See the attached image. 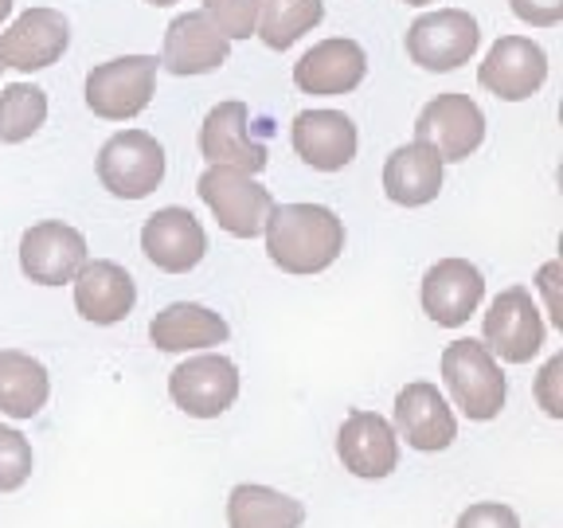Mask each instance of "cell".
I'll return each mask as SVG.
<instances>
[{
    "label": "cell",
    "instance_id": "6da1fadb",
    "mask_svg": "<svg viewBox=\"0 0 563 528\" xmlns=\"http://www.w3.org/2000/svg\"><path fill=\"white\" fill-rule=\"evenodd\" d=\"M263 231L266 255L286 274H321L344 251V223L325 204H282Z\"/></svg>",
    "mask_w": 563,
    "mask_h": 528
},
{
    "label": "cell",
    "instance_id": "7a4b0ae2",
    "mask_svg": "<svg viewBox=\"0 0 563 528\" xmlns=\"http://www.w3.org/2000/svg\"><path fill=\"white\" fill-rule=\"evenodd\" d=\"M442 380L462 415L474 422H489L505 407V372L482 341H450L442 349Z\"/></svg>",
    "mask_w": 563,
    "mask_h": 528
},
{
    "label": "cell",
    "instance_id": "3957f363",
    "mask_svg": "<svg viewBox=\"0 0 563 528\" xmlns=\"http://www.w3.org/2000/svg\"><path fill=\"white\" fill-rule=\"evenodd\" d=\"M196 193H200V200L208 204L216 223L235 239L263 235L266 220H271V211H274V196L266 193L251 173L231 168V165L203 168Z\"/></svg>",
    "mask_w": 563,
    "mask_h": 528
},
{
    "label": "cell",
    "instance_id": "277c9868",
    "mask_svg": "<svg viewBox=\"0 0 563 528\" xmlns=\"http://www.w3.org/2000/svg\"><path fill=\"white\" fill-rule=\"evenodd\" d=\"M98 180L118 200H145L165 180V150L145 130H122L98 153Z\"/></svg>",
    "mask_w": 563,
    "mask_h": 528
},
{
    "label": "cell",
    "instance_id": "5b68a950",
    "mask_svg": "<svg viewBox=\"0 0 563 528\" xmlns=\"http://www.w3.org/2000/svg\"><path fill=\"white\" fill-rule=\"evenodd\" d=\"M157 67L153 55H122V59L98 63L87 75V106L95 118L106 122H130L153 102L157 90Z\"/></svg>",
    "mask_w": 563,
    "mask_h": 528
},
{
    "label": "cell",
    "instance_id": "8992f818",
    "mask_svg": "<svg viewBox=\"0 0 563 528\" xmlns=\"http://www.w3.org/2000/svg\"><path fill=\"white\" fill-rule=\"evenodd\" d=\"M415 141L427 145L442 165L466 161L482 150L485 114L470 95H439L415 118Z\"/></svg>",
    "mask_w": 563,
    "mask_h": 528
},
{
    "label": "cell",
    "instance_id": "52a82bcc",
    "mask_svg": "<svg viewBox=\"0 0 563 528\" xmlns=\"http://www.w3.org/2000/svg\"><path fill=\"white\" fill-rule=\"evenodd\" d=\"M482 333L493 356H501L505 364H528L544 349V317H540L537 298L525 286L501 290L485 314Z\"/></svg>",
    "mask_w": 563,
    "mask_h": 528
},
{
    "label": "cell",
    "instance_id": "ba28073f",
    "mask_svg": "<svg viewBox=\"0 0 563 528\" xmlns=\"http://www.w3.org/2000/svg\"><path fill=\"white\" fill-rule=\"evenodd\" d=\"M477 44H482V28L462 9L427 12L407 28V55L422 70H457L474 59Z\"/></svg>",
    "mask_w": 563,
    "mask_h": 528
},
{
    "label": "cell",
    "instance_id": "9c48e42d",
    "mask_svg": "<svg viewBox=\"0 0 563 528\" xmlns=\"http://www.w3.org/2000/svg\"><path fill=\"white\" fill-rule=\"evenodd\" d=\"M168 396L192 419H220L239 399V369L220 352H203L168 372Z\"/></svg>",
    "mask_w": 563,
    "mask_h": 528
},
{
    "label": "cell",
    "instance_id": "30bf717a",
    "mask_svg": "<svg viewBox=\"0 0 563 528\" xmlns=\"http://www.w3.org/2000/svg\"><path fill=\"white\" fill-rule=\"evenodd\" d=\"M477 82L505 102H525L548 82V52L528 35H501L477 67Z\"/></svg>",
    "mask_w": 563,
    "mask_h": 528
},
{
    "label": "cell",
    "instance_id": "8fae6325",
    "mask_svg": "<svg viewBox=\"0 0 563 528\" xmlns=\"http://www.w3.org/2000/svg\"><path fill=\"white\" fill-rule=\"evenodd\" d=\"M87 266V239L70 223L44 220L20 239V271L40 286H63Z\"/></svg>",
    "mask_w": 563,
    "mask_h": 528
},
{
    "label": "cell",
    "instance_id": "7c38bea8",
    "mask_svg": "<svg viewBox=\"0 0 563 528\" xmlns=\"http://www.w3.org/2000/svg\"><path fill=\"white\" fill-rule=\"evenodd\" d=\"M70 44V24L55 9H27L0 32V67L44 70L63 59Z\"/></svg>",
    "mask_w": 563,
    "mask_h": 528
},
{
    "label": "cell",
    "instance_id": "4fadbf2b",
    "mask_svg": "<svg viewBox=\"0 0 563 528\" xmlns=\"http://www.w3.org/2000/svg\"><path fill=\"white\" fill-rule=\"evenodd\" d=\"M364 75H368V55L356 40H344V35L321 40L294 63V82L301 95H352L364 82Z\"/></svg>",
    "mask_w": 563,
    "mask_h": 528
},
{
    "label": "cell",
    "instance_id": "5bb4252c",
    "mask_svg": "<svg viewBox=\"0 0 563 528\" xmlns=\"http://www.w3.org/2000/svg\"><path fill=\"white\" fill-rule=\"evenodd\" d=\"M200 153L208 165H231L258 176L266 168V145L251 138V110L243 102L211 106L200 125Z\"/></svg>",
    "mask_w": 563,
    "mask_h": 528
},
{
    "label": "cell",
    "instance_id": "9a60e30c",
    "mask_svg": "<svg viewBox=\"0 0 563 528\" xmlns=\"http://www.w3.org/2000/svg\"><path fill=\"white\" fill-rule=\"evenodd\" d=\"M141 251L157 271L188 274L200 266L203 251H208V235L188 208H161L141 228Z\"/></svg>",
    "mask_w": 563,
    "mask_h": 528
},
{
    "label": "cell",
    "instance_id": "2e32d148",
    "mask_svg": "<svg viewBox=\"0 0 563 528\" xmlns=\"http://www.w3.org/2000/svg\"><path fill=\"white\" fill-rule=\"evenodd\" d=\"M231 55V40L211 24L203 12H180L173 24L165 28V52H161V67L168 75H211L220 70Z\"/></svg>",
    "mask_w": 563,
    "mask_h": 528
},
{
    "label": "cell",
    "instance_id": "e0dca14e",
    "mask_svg": "<svg viewBox=\"0 0 563 528\" xmlns=\"http://www.w3.org/2000/svg\"><path fill=\"white\" fill-rule=\"evenodd\" d=\"M485 298V278L466 258H442L422 274V309L446 329L466 326Z\"/></svg>",
    "mask_w": 563,
    "mask_h": 528
},
{
    "label": "cell",
    "instance_id": "ac0fdd59",
    "mask_svg": "<svg viewBox=\"0 0 563 528\" xmlns=\"http://www.w3.org/2000/svg\"><path fill=\"white\" fill-rule=\"evenodd\" d=\"M336 458L356 477H387L399 466V439L396 427L376 411H352L336 431Z\"/></svg>",
    "mask_w": 563,
    "mask_h": 528
},
{
    "label": "cell",
    "instance_id": "d6986e66",
    "mask_svg": "<svg viewBox=\"0 0 563 528\" xmlns=\"http://www.w3.org/2000/svg\"><path fill=\"white\" fill-rule=\"evenodd\" d=\"M294 153L317 173H341L356 157V122L341 110H301L294 118Z\"/></svg>",
    "mask_w": 563,
    "mask_h": 528
},
{
    "label": "cell",
    "instance_id": "ffe728a7",
    "mask_svg": "<svg viewBox=\"0 0 563 528\" xmlns=\"http://www.w3.org/2000/svg\"><path fill=\"white\" fill-rule=\"evenodd\" d=\"M396 431L407 439V447L434 454L446 450L457 439V422L442 392L427 380H415L396 396Z\"/></svg>",
    "mask_w": 563,
    "mask_h": 528
},
{
    "label": "cell",
    "instance_id": "44dd1931",
    "mask_svg": "<svg viewBox=\"0 0 563 528\" xmlns=\"http://www.w3.org/2000/svg\"><path fill=\"white\" fill-rule=\"evenodd\" d=\"M133 301H137V286L130 271L110 258H95L75 274V309L90 326H118L130 317Z\"/></svg>",
    "mask_w": 563,
    "mask_h": 528
},
{
    "label": "cell",
    "instance_id": "7402d4cb",
    "mask_svg": "<svg viewBox=\"0 0 563 528\" xmlns=\"http://www.w3.org/2000/svg\"><path fill=\"white\" fill-rule=\"evenodd\" d=\"M231 337L228 321L216 309L200 306V301H173L150 321V341L161 352H192L211 349Z\"/></svg>",
    "mask_w": 563,
    "mask_h": 528
},
{
    "label": "cell",
    "instance_id": "603a6c76",
    "mask_svg": "<svg viewBox=\"0 0 563 528\" xmlns=\"http://www.w3.org/2000/svg\"><path fill=\"white\" fill-rule=\"evenodd\" d=\"M384 193L399 208H427L442 193V161L427 145H399L384 165Z\"/></svg>",
    "mask_w": 563,
    "mask_h": 528
},
{
    "label": "cell",
    "instance_id": "cb8c5ba5",
    "mask_svg": "<svg viewBox=\"0 0 563 528\" xmlns=\"http://www.w3.org/2000/svg\"><path fill=\"white\" fill-rule=\"evenodd\" d=\"M52 396L47 369L35 356L16 349L0 352V415L9 419H32Z\"/></svg>",
    "mask_w": 563,
    "mask_h": 528
},
{
    "label": "cell",
    "instance_id": "d4e9b609",
    "mask_svg": "<svg viewBox=\"0 0 563 528\" xmlns=\"http://www.w3.org/2000/svg\"><path fill=\"white\" fill-rule=\"evenodd\" d=\"M306 505L271 485H235L228 497L231 528H301Z\"/></svg>",
    "mask_w": 563,
    "mask_h": 528
},
{
    "label": "cell",
    "instance_id": "484cf974",
    "mask_svg": "<svg viewBox=\"0 0 563 528\" xmlns=\"http://www.w3.org/2000/svg\"><path fill=\"white\" fill-rule=\"evenodd\" d=\"M325 16L321 0H258L255 35L271 52H290L301 35L313 32Z\"/></svg>",
    "mask_w": 563,
    "mask_h": 528
},
{
    "label": "cell",
    "instance_id": "4316f807",
    "mask_svg": "<svg viewBox=\"0 0 563 528\" xmlns=\"http://www.w3.org/2000/svg\"><path fill=\"white\" fill-rule=\"evenodd\" d=\"M47 122V95L35 82H9L0 90V145H20Z\"/></svg>",
    "mask_w": 563,
    "mask_h": 528
},
{
    "label": "cell",
    "instance_id": "83f0119b",
    "mask_svg": "<svg viewBox=\"0 0 563 528\" xmlns=\"http://www.w3.org/2000/svg\"><path fill=\"white\" fill-rule=\"evenodd\" d=\"M32 477V442L0 422V493H16Z\"/></svg>",
    "mask_w": 563,
    "mask_h": 528
},
{
    "label": "cell",
    "instance_id": "f1b7e54d",
    "mask_svg": "<svg viewBox=\"0 0 563 528\" xmlns=\"http://www.w3.org/2000/svg\"><path fill=\"white\" fill-rule=\"evenodd\" d=\"M203 16L228 40H251L258 24V0H203Z\"/></svg>",
    "mask_w": 563,
    "mask_h": 528
},
{
    "label": "cell",
    "instance_id": "f546056e",
    "mask_svg": "<svg viewBox=\"0 0 563 528\" xmlns=\"http://www.w3.org/2000/svg\"><path fill=\"white\" fill-rule=\"evenodd\" d=\"M454 528H520V520H517V513H512L509 505L477 502V505H470L462 517H457Z\"/></svg>",
    "mask_w": 563,
    "mask_h": 528
},
{
    "label": "cell",
    "instance_id": "4dcf8cb0",
    "mask_svg": "<svg viewBox=\"0 0 563 528\" xmlns=\"http://www.w3.org/2000/svg\"><path fill=\"white\" fill-rule=\"evenodd\" d=\"M509 9L532 28H555L563 20V0H509Z\"/></svg>",
    "mask_w": 563,
    "mask_h": 528
},
{
    "label": "cell",
    "instance_id": "1f68e13d",
    "mask_svg": "<svg viewBox=\"0 0 563 528\" xmlns=\"http://www.w3.org/2000/svg\"><path fill=\"white\" fill-rule=\"evenodd\" d=\"M560 369H563V356H552V361H548V369L540 372V404H544V411L552 415V419H560V415H563V399L555 396Z\"/></svg>",
    "mask_w": 563,
    "mask_h": 528
},
{
    "label": "cell",
    "instance_id": "d6a6232c",
    "mask_svg": "<svg viewBox=\"0 0 563 528\" xmlns=\"http://www.w3.org/2000/svg\"><path fill=\"white\" fill-rule=\"evenodd\" d=\"M555 274H560V266L548 263L544 271H540V290L548 294V309H552V321L563 329V314H560V301H555Z\"/></svg>",
    "mask_w": 563,
    "mask_h": 528
},
{
    "label": "cell",
    "instance_id": "836d02e7",
    "mask_svg": "<svg viewBox=\"0 0 563 528\" xmlns=\"http://www.w3.org/2000/svg\"><path fill=\"white\" fill-rule=\"evenodd\" d=\"M12 16V0H0V24Z\"/></svg>",
    "mask_w": 563,
    "mask_h": 528
},
{
    "label": "cell",
    "instance_id": "e575fe53",
    "mask_svg": "<svg viewBox=\"0 0 563 528\" xmlns=\"http://www.w3.org/2000/svg\"><path fill=\"white\" fill-rule=\"evenodd\" d=\"M145 4H153V9H168V4H176V0H145Z\"/></svg>",
    "mask_w": 563,
    "mask_h": 528
},
{
    "label": "cell",
    "instance_id": "d590c367",
    "mask_svg": "<svg viewBox=\"0 0 563 528\" xmlns=\"http://www.w3.org/2000/svg\"><path fill=\"white\" fill-rule=\"evenodd\" d=\"M404 4H415V9H422V4H434V0H404Z\"/></svg>",
    "mask_w": 563,
    "mask_h": 528
}]
</instances>
